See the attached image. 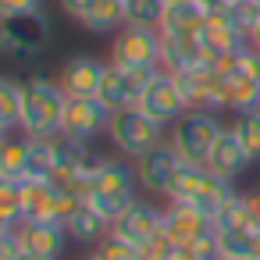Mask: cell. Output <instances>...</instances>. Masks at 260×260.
<instances>
[{"mask_svg":"<svg viewBox=\"0 0 260 260\" xmlns=\"http://www.w3.org/2000/svg\"><path fill=\"white\" fill-rule=\"evenodd\" d=\"M168 4L164 0H125V25H143V29H160Z\"/></svg>","mask_w":260,"mask_h":260,"instance_id":"28","label":"cell"},{"mask_svg":"<svg viewBox=\"0 0 260 260\" xmlns=\"http://www.w3.org/2000/svg\"><path fill=\"white\" fill-rule=\"evenodd\" d=\"M104 61L89 57V54H75L64 61V68L57 72L61 93L64 96H100V82H104Z\"/></svg>","mask_w":260,"mask_h":260,"instance_id":"12","label":"cell"},{"mask_svg":"<svg viewBox=\"0 0 260 260\" xmlns=\"http://www.w3.org/2000/svg\"><path fill=\"white\" fill-rule=\"evenodd\" d=\"M4 25V50L15 57H36L47 50L50 43V22L43 11H29V15H11V18H0Z\"/></svg>","mask_w":260,"mask_h":260,"instance_id":"9","label":"cell"},{"mask_svg":"<svg viewBox=\"0 0 260 260\" xmlns=\"http://www.w3.org/2000/svg\"><path fill=\"white\" fill-rule=\"evenodd\" d=\"M22 93H25V82L0 75V128L11 132L22 125Z\"/></svg>","mask_w":260,"mask_h":260,"instance_id":"26","label":"cell"},{"mask_svg":"<svg viewBox=\"0 0 260 260\" xmlns=\"http://www.w3.org/2000/svg\"><path fill=\"white\" fill-rule=\"evenodd\" d=\"M4 47H8V43H4V25H0V54H4Z\"/></svg>","mask_w":260,"mask_h":260,"instance_id":"42","label":"cell"},{"mask_svg":"<svg viewBox=\"0 0 260 260\" xmlns=\"http://www.w3.org/2000/svg\"><path fill=\"white\" fill-rule=\"evenodd\" d=\"M207 178H210V168L207 164L182 160V168H178V175H175V182L168 189V203H192L196 192L207 185Z\"/></svg>","mask_w":260,"mask_h":260,"instance_id":"23","label":"cell"},{"mask_svg":"<svg viewBox=\"0 0 260 260\" xmlns=\"http://www.w3.org/2000/svg\"><path fill=\"white\" fill-rule=\"evenodd\" d=\"M111 64L118 68H160V32L143 25H121L111 40Z\"/></svg>","mask_w":260,"mask_h":260,"instance_id":"6","label":"cell"},{"mask_svg":"<svg viewBox=\"0 0 260 260\" xmlns=\"http://www.w3.org/2000/svg\"><path fill=\"white\" fill-rule=\"evenodd\" d=\"M210 64V54L203 50L200 36H160V68L164 72H192Z\"/></svg>","mask_w":260,"mask_h":260,"instance_id":"17","label":"cell"},{"mask_svg":"<svg viewBox=\"0 0 260 260\" xmlns=\"http://www.w3.org/2000/svg\"><path fill=\"white\" fill-rule=\"evenodd\" d=\"M246 203H249V221H253V232H260V192H246Z\"/></svg>","mask_w":260,"mask_h":260,"instance_id":"38","label":"cell"},{"mask_svg":"<svg viewBox=\"0 0 260 260\" xmlns=\"http://www.w3.org/2000/svg\"><path fill=\"white\" fill-rule=\"evenodd\" d=\"M89 260H96V256H89Z\"/></svg>","mask_w":260,"mask_h":260,"instance_id":"46","label":"cell"},{"mask_svg":"<svg viewBox=\"0 0 260 260\" xmlns=\"http://www.w3.org/2000/svg\"><path fill=\"white\" fill-rule=\"evenodd\" d=\"M125 25V0H93L82 15V29L89 32H118Z\"/></svg>","mask_w":260,"mask_h":260,"instance_id":"24","label":"cell"},{"mask_svg":"<svg viewBox=\"0 0 260 260\" xmlns=\"http://www.w3.org/2000/svg\"><path fill=\"white\" fill-rule=\"evenodd\" d=\"M160 217H164V210H157V207L146 203V200H136V203L111 224V232L121 235V239L132 242V246H146L153 235H160Z\"/></svg>","mask_w":260,"mask_h":260,"instance_id":"13","label":"cell"},{"mask_svg":"<svg viewBox=\"0 0 260 260\" xmlns=\"http://www.w3.org/2000/svg\"><path fill=\"white\" fill-rule=\"evenodd\" d=\"M178 86L185 93L189 111H210V114L228 111L224 107V82L214 72V64H203V68H192V72H178Z\"/></svg>","mask_w":260,"mask_h":260,"instance_id":"11","label":"cell"},{"mask_svg":"<svg viewBox=\"0 0 260 260\" xmlns=\"http://www.w3.org/2000/svg\"><path fill=\"white\" fill-rule=\"evenodd\" d=\"M210 228V217L200 214L192 203H168L164 217H160V235L171 246H189L200 232Z\"/></svg>","mask_w":260,"mask_h":260,"instance_id":"15","label":"cell"},{"mask_svg":"<svg viewBox=\"0 0 260 260\" xmlns=\"http://www.w3.org/2000/svg\"><path fill=\"white\" fill-rule=\"evenodd\" d=\"M253 256L260 260V232H253Z\"/></svg>","mask_w":260,"mask_h":260,"instance_id":"41","label":"cell"},{"mask_svg":"<svg viewBox=\"0 0 260 260\" xmlns=\"http://www.w3.org/2000/svg\"><path fill=\"white\" fill-rule=\"evenodd\" d=\"M18 235H22V249L40 260H57L68 242V228L61 221H22Z\"/></svg>","mask_w":260,"mask_h":260,"instance_id":"14","label":"cell"},{"mask_svg":"<svg viewBox=\"0 0 260 260\" xmlns=\"http://www.w3.org/2000/svg\"><path fill=\"white\" fill-rule=\"evenodd\" d=\"M207 15L192 4V0H185V4H168L164 11V22H160V36H200Z\"/></svg>","mask_w":260,"mask_h":260,"instance_id":"22","label":"cell"},{"mask_svg":"<svg viewBox=\"0 0 260 260\" xmlns=\"http://www.w3.org/2000/svg\"><path fill=\"white\" fill-rule=\"evenodd\" d=\"M164 4H185V0H164Z\"/></svg>","mask_w":260,"mask_h":260,"instance_id":"44","label":"cell"},{"mask_svg":"<svg viewBox=\"0 0 260 260\" xmlns=\"http://www.w3.org/2000/svg\"><path fill=\"white\" fill-rule=\"evenodd\" d=\"M160 68H118L107 64L104 68V82H100V100L111 111H125V107H139L143 89L150 86V79Z\"/></svg>","mask_w":260,"mask_h":260,"instance_id":"8","label":"cell"},{"mask_svg":"<svg viewBox=\"0 0 260 260\" xmlns=\"http://www.w3.org/2000/svg\"><path fill=\"white\" fill-rule=\"evenodd\" d=\"M249 164H253V160H249L246 146L239 143V136L232 132V125L221 128V136H217V143H214V150H210V157H207V168H210L214 175H221V178H235V175H242Z\"/></svg>","mask_w":260,"mask_h":260,"instance_id":"18","label":"cell"},{"mask_svg":"<svg viewBox=\"0 0 260 260\" xmlns=\"http://www.w3.org/2000/svg\"><path fill=\"white\" fill-rule=\"evenodd\" d=\"M22 221H57V189L50 182H22Z\"/></svg>","mask_w":260,"mask_h":260,"instance_id":"19","label":"cell"},{"mask_svg":"<svg viewBox=\"0 0 260 260\" xmlns=\"http://www.w3.org/2000/svg\"><path fill=\"white\" fill-rule=\"evenodd\" d=\"M64 228H68V239L86 242V246H100V242L111 235V221H104L89 203H82V207L64 221Z\"/></svg>","mask_w":260,"mask_h":260,"instance_id":"21","label":"cell"},{"mask_svg":"<svg viewBox=\"0 0 260 260\" xmlns=\"http://www.w3.org/2000/svg\"><path fill=\"white\" fill-rule=\"evenodd\" d=\"M224 11H228V8H224ZM224 11L207 15V22H203V29H200V43H203V50L210 54V61H214V57H232V54H239L242 47H249V40L228 22Z\"/></svg>","mask_w":260,"mask_h":260,"instance_id":"16","label":"cell"},{"mask_svg":"<svg viewBox=\"0 0 260 260\" xmlns=\"http://www.w3.org/2000/svg\"><path fill=\"white\" fill-rule=\"evenodd\" d=\"M114 111L100 96H68L61 111V136L72 143H93L100 132L111 128Z\"/></svg>","mask_w":260,"mask_h":260,"instance_id":"5","label":"cell"},{"mask_svg":"<svg viewBox=\"0 0 260 260\" xmlns=\"http://www.w3.org/2000/svg\"><path fill=\"white\" fill-rule=\"evenodd\" d=\"M232 132H235L239 143L246 146L249 160H260V107H256V111H242V114H235Z\"/></svg>","mask_w":260,"mask_h":260,"instance_id":"31","label":"cell"},{"mask_svg":"<svg viewBox=\"0 0 260 260\" xmlns=\"http://www.w3.org/2000/svg\"><path fill=\"white\" fill-rule=\"evenodd\" d=\"M22 224V182L0 178V228Z\"/></svg>","mask_w":260,"mask_h":260,"instance_id":"30","label":"cell"},{"mask_svg":"<svg viewBox=\"0 0 260 260\" xmlns=\"http://www.w3.org/2000/svg\"><path fill=\"white\" fill-rule=\"evenodd\" d=\"M57 4H61V11H64L68 18L82 22V15L89 11V4H93V0H57Z\"/></svg>","mask_w":260,"mask_h":260,"instance_id":"37","label":"cell"},{"mask_svg":"<svg viewBox=\"0 0 260 260\" xmlns=\"http://www.w3.org/2000/svg\"><path fill=\"white\" fill-rule=\"evenodd\" d=\"M96 260H139V246H132V242H125L121 235H107L100 246H96V253H93Z\"/></svg>","mask_w":260,"mask_h":260,"instance_id":"33","label":"cell"},{"mask_svg":"<svg viewBox=\"0 0 260 260\" xmlns=\"http://www.w3.org/2000/svg\"><path fill=\"white\" fill-rule=\"evenodd\" d=\"M192 4H196L203 15H214V11H224V8H228V0H192Z\"/></svg>","mask_w":260,"mask_h":260,"instance_id":"39","label":"cell"},{"mask_svg":"<svg viewBox=\"0 0 260 260\" xmlns=\"http://www.w3.org/2000/svg\"><path fill=\"white\" fill-rule=\"evenodd\" d=\"M4 139H8V128H0V146H4Z\"/></svg>","mask_w":260,"mask_h":260,"instance_id":"43","label":"cell"},{"mask_svg":"<svg viewBox=\"0 0 260 260\" xmlns=\"http://www.w3.org/2000/svg\"><path fill=\"white\" fill-rule=\"evenodd\" d=\"M29 11H43V0H0V18L29 15Z\"/></svg>","mask_w":260,"mask_h":260,"instance_id":"35","label":"cell"},{"mask_svg":"<svg viewBox=\"0 0 260 260\" xmlns=\"http://www.w3.org/2000/svg\"><path fill=\"white\" fill-rule=\"evenodd\" d=\"M54 164H57V139H29V146H25V178L47 182Z\"/></svg>","mask_w":260,"mask_h":260,"instance_id":"25","label":"cell"},{"mask_svg":"<svg viewBox=\"0 0 260 260\" xmlns=\"http://www.w3.org/2000/svg\"><path fill=\"white\" fill-rule=\"evenodd\" d=\"M214 228L217 232H253V221H249V203L242 192H235L214 217Z\"/></svg>","mask_w":260,"mask_h":260,"instance_id":"27","label":"cell"},{"mask_svg":"<svg viewBox=\"0 0 260 260\" xmlns=\"http://www.w3.org/2000/svg\"><path fill=\"white\" fill-rule=\"evenodd\" d=\"M107 132H111V143H114L125 157H132V160H139V157L150 153L157 143H164V125L153 121V118H150L146 111H139V107L114 111Z\"/></svg>","mask_w":260,"mask_h":260,"instance_id":"3","label":"cell"},{"mask_svg":"<svg viewBox=\"0 0 260 260\" xmlns=\"http://www.w3.org/2000/svg\"><path fill=\"white\" fill-rule=\"evenodd\" d=\"M64 93H61V82L54 75H43L36 72L29 82H25V93H22V132L29 139H57L61 136V111H64Z\"/></svg>","mask_w":260,"mask_h":260,"instance_id":"1","label":"cell"},{"mask_svg":"<svg viewBox=\"0 0 260 260\" xmlns=\"http://www.w3.org/2000/svg\"><path fill=\"white\" fill-rule=\"evenodd\" d=\"M221 82H224V107L232 114L260 107V79H253V75H246V72L235 68V72L221 75Z\"/></svg>","mask_w":260,"mask_h":260,"instance_id":"20","label":"cell"},{"mask_svg":"<svg viewBox=\"0 0 260 260\" xmlns=\"http://www.w3.org/2000/svg\"><path fill=\"white\" fill-rule=\"evenodd\" d=\"M25 146H29V136L25 139H4L0 146V178H11V182H22L25 178Z\"/></svg>","mask_w":260,"mask_h":260,"instance_id":"29","label":"cell"},{"mask_svg":"<svg viewBox=\"0 0 260 260\" xmlns=\"http://www.w3.org/2000/svg\"><path fill=\"white\" fill-rule=\"evenodd\" d=\"M221 121L217 114L210 111H185L175 125H171V143L178 146V153L185 160H196V164H207L217 136H221Z\"/></svg>","mask_w":260,"mask_h":260,"instance_id":"4","label":"cell"},{"mask_svg":"<svg viewBox=\"0 0 260 260\" xmlns=\"http://www.w3.org/2000/svg\"><path fill=\"white\" fill-rule=\"evenodd\" d=\"M22 253V235L18 228H4L0 232V260H15Z\"/></svg>","mask_w":260,"mask_h":260,"instance_id":"36","label":"cell"},{"mask_svg":"<svg viewBox=\"0 0 260 260\" xmlns=\"http://www.w3.org/2000/svg\"><path fill=\"white\" fill-rule=\"evenodd\" d=\"M168 260H200L189 246H171V253H168Z\"/></svg>","mask_w":260,"mask_h":260,"instance_id":"40","label":"cell"},{"mask_svg":"<svg viewBox=\"0 0 260 260\" xmlns=\"http://www.w3.org/2000/svg\"><path fill=\"white\" fill-rule=\"evenodd\" d=\"M139 111H146V114H150L153 121H160V125H175V121L189 111L185 93H182V86H178V75L160 68V72L150 79V86L143 89Z\"/></svg>","mask_w":260,"mask_h":260,"instance_id":"7","label":"cell"},{"mask_svg":"<svg viewBox=\"0 0 260 260\" xmlns=\"http://www.w3.org/2000/svg\"><path fill=\"white\" fill-rule=\"evenodd\" d=\"M228 4H239V0H228Z\"/></svg>","mask_w":260,"mask_h":260,"instance_id":"45","label":"cell"},{"mask_svg":"<svg viewBox=\"0 0 260 260\" xmlns=\"http://www.w3.org/2000/svg\"><path fill=\"white\" fill-rule=\"evenodd\" d=\"M136 182H139L136 168H132L128 160L111 157V160L100 168V175L93 178V189H89L86 203H89L104 221L114 224V221L136 203Z\"/></svg>","mask_w":260,"mask_h":260,"instance_id":"2","label":"cell"},{"mask_svg":"<svg viewBox=\"0 0 260 260\" xmlns=\"http://www.w3.org/2000/svg\"><path fill=\"white\" fill-rule=\"evenodd\" d=\"M228 22L249 40L253 36V29H256V22H260V0H239V4H228Z\"/></svg>","mask_w":260,"mask_h":260,"instance_id":"32","label":"cell"},{"mask_svg":"<svg viewBox=\"0 0 260 260\" xmlns=\"http://www.w3.org/2000/svg\"><path fill=\"white\" fill-rule=\"evenodd\" d=\"M182 160H185V157L178 153V146H175L171 139L157 143L150 153H143V157H139V168H136L139 185H143L150 196H168V189H171V182H175V175H178Z\"/></svg>","mask_w":260,"mask_h":260,"instance_id":"10","label":"cell"},{"mask_svg":"<svg viewBox=\"0 0 260 260\" xmlns=\"http://www.w3.org/2000/svg\"><path fill=\"white\" fill-rule=\"evenodd\" d=\"M0 232H4V228H0Z\"/></svg>","mask_w":260,"mask_h":260,"instance_id":"47","label":"cell"},{"mask_svg":"<svg viewBox=\"0 0 260 260\" xmlns=\"http://www.w3.org/2000/svg\"><path fill=\"white\" fill-rule=\"evenodd\" d=\"M221 235V256L242 260L253 256V232H217Z\"/></svg>","mask_w":260,"mask_h":260,"instance_id":"34","label":"cell"}]
</instances>
